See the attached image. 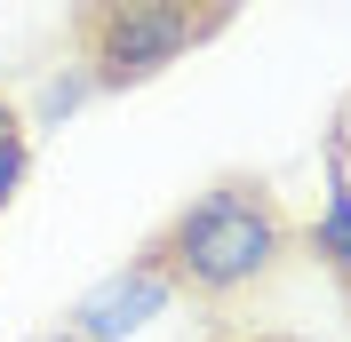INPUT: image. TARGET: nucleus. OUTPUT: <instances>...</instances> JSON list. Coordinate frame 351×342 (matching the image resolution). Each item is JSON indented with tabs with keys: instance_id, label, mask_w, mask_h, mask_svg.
I'll return each mask as SVG.
<instances>
[{
	"instance_id": "423d86ee",
	"label": "nucleus",
	"mask_w": 351,
	"mask_h": 342,
	"mask_svg": "<svg viewBox=\"0 0 351 342\" xmlns=\"http://www.w3.org/2000/svg\"><path fill=\"white\" fill-rule=\"evenodd\" d=\"M88 96H96V80H88V72H80V64H72V56H64V72L48 80L40 111H24V120H40V128H64V120H72V111L88 104Z\"/></svg>"
},
{
	"instance_id": "0eeeda50",
	"label": "nucleus",
	"mask_w": 351,
	"mask_h": 342,
	"mask_svg": "<svg viewBox=\"0 0 351 342\" xmlns=\"http://www.w3.org/2000/svg\"><path fill=\"white\" fill-rule=\"evenodd\" d=\"M328 168H335V175L351 183V104L335 111V128H328Z\"/></svg>"
},
{
	"instance_id": "f03ea898",
	"label": "nucleus",
	"mask_w": 351,
	"mask_h": 342,
	"mask_svg": "<svg viewBox=\"0 0 351 342\" xmlns=\"http://www.w3.org/2000/svg\"><path fill=\"white\" fill-rule=\"evenodd\" d=\"M216 0H80L72 8V64L96 80V96H128V88L160 80L184 64L192 48L223 32Z\"/></svg>"
},
{
	"instance_id": "7ed1b4c3",
	"label": "nucleus",
	"mask_w": 351,
	"mask_h": 342,
	"mask_svg": "<svg viewBox=\"0 0 351 342\" xmlns=\"http://www.w3.org/2000/svg\"><path fill=\"white\" fill-rule=\"evenodd\" d=\"M176 302L184 295H176L168 263L144 247L136 263H120L112 278H96V287L64 311V334H80V342H128V334H144L160 311H176Z\"/></svg>"
},
{
	"instance_id": "20e7f679",
	"label": "nucleus",
	"mask_w": 351,
	"mask_h": 342,
	"mask_svg": "<svg viewBox=\"0 0 351 342\" xmlns=\"http://www.w3.org/2000/svg\"><path fill=\"white\" fill-rule=\"evenodd\" d=\"M304 239L319 247V263H328V271L351 287V183H343L335 168H328V199H319V215H311Z\"/></svg>"
},
{
	"instance_id": "6e6552de",
	"label": "nucleus",
	"mask_w": 351,
	"mask_h": 342,
	"mask_svg": "<svg viewBox=\"0 0 351 342\" xmlns=\"http://www.w3.org/2000/svg\"><path fill=\"white\" fill-rule=\"evenodd\" d=\"M216 8H223V16H232V8H247V0H216Z\"/></svg>"
},
{
	"instance_id": "f257e3e1",
	"label": "nucleus",
	"mask_w": 351,
	"mask_h": 342,
	"mask_svg": "<svg viewBox=\"0 0 351 342\" xmlns=\"http://www.w3.org/2000/svg\"><path fill=\"white\" fill-rule=\"evenodd\" d=\"M287 247H295V223H287L280 192L256 175H223V183L192 192L168 215V231L152 239L176 295H199V302H232L247 287H263Z\"/></svg>"
},
{
	"instance_id": "39448f33",
	"label": "nucleus",
	"mask_w": 351,
	"mask_h": 342,
	"mask_svg": "<svg viewBox=\"0 0 351 342\" xmlns=\"http://www.w3.org/2000/svg\"><path fill=\"white\" fill-rule=\"evenodd\" d=\"M24 175H32V120H24V104L0 88V207L24 192Z\"/></svg>"
},
{
	"instance_id": "1a4fd4ad",
	"label": "nucleus",
	"mask_w": 351,
	"mask_h": 342,
	"mask_svg": "<svg viewBox=\"0 0 351 342\" xmlns=\"http://www.w3.org/2000/svg\"><path fill=\"white\" fill-rule=\"evenodd\" d=\"M40 342H80V334H40Z\"/></svg>"
}]
</instances>
